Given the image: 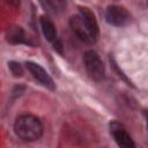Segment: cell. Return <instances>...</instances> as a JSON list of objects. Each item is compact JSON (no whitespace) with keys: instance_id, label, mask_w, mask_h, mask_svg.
<instances>
[{"instance_id":"obj_9","label":"cell","mask_w":148,"mask_h":148,"mask_svg":"<svg viewBox=\"0 0 148 148\" xmlns=\"http://www.w3.org/2000/svg\"><path fill=\"white\" fill-rule=\"evenodd\" d=\"M40 27H42V31L47 40L53 42L57 38V30L51 20H49L47 17H44V16L40 17Z\"/></svg>"},{"instance_id":"obj_10","label":"cell","mask_w":148,"mask_h":148,"mask_svg":"<svg viewBox=\"0 0 148 148\" xmlns=\"http://www.w3.org/2000/svg\"><path fill=\"white\" fill-rule=\"evenodd\" d=\"M8 67H9V69H10V72H12V74H13L14 76H16V77L22 76L23 69H22V67H21V65H20L18 62H16V61H10V62L8 64Z\"/></svg>"},{"instance_id":"obj_13","label":"cell","mask_w":148,"mask_h":148,"mask_svg":"<svg viewBox=\"0 0 148 148\" xmlns=\"http://www.w3.org/2000/svg\"><path fill=\"white\" fill-rule=\"evenodd\" d=\"M5 2H7L8 5H12L14 7H17L18 6V0H3Z\"/></svg>"},{"instance_id":"obj_5","label":"cell","mask_w":148,"mask_h":148,"mask_svg":"<svg viewBox=\"0 0 148 148\" xmlns=\"http://www.w3.org/2000/svg\"><path fill=\"white\" fill-rule=\"evenodd\" d=\"M69 24H71L72 30L76 34V36L81 40H83L84 43H88V44H91V43L95 42L94 37L89 32V30H88V28H87V25H86V23H84V21L82 18V16L80 14L71 17Z\"/></svg>"},{"instance_id":"obj_7","label":"cell","mask_w":148,"mask_h":148,"mask_svg":"<svg viewBox=\"0 0 148 148\" xmlns=\"http://www.w3.org/2000/svg\"><path fill=\"white\" fill-rule=\"evenodd\" d=\"M79 9H80V15L82 16L89 32L91 34V36L96 40L97 37H98V24H97V21L95 18L94 13L87 7H80Z\"/></svg>"},{"instance_id":"obj_8","label":"cell","mask_w":148,"mask_h":148,"mask_svg":"<svg viewBox=\"0 0 148 148\" xmlns=\"http://www.w3.org/2000/svg\"><path fill=\"white\" fill-rule=\"evenodd\" d=\"M6 38L12 44H21L24 43V31L18 25L8 27L6 31Z\"/></svg>"},{"instance_id":"obj_3","label":"cell","mask_w":148,"mask_h":148,"mask_svg":"<svg viewBox=\"0 0 148 148\" xmlns=\"http://www.w3.org/2000/svg\"><path fill=\"white\" fill-rule=\"evenodd\" d=\"M105 18H106L108 23H110L112 25L121 27V25H125L128 23L130 14L124 7L109 6L106 8V12H105Z\"/></svg>"},{"instance_id":"obj_12","label":"cell","mask_w":148,"mask_h":148,"mask_svg":"<svg viewBox=\"0 0 148 148\" xmlns=\"http://www.w3.org/2000/svg\"><path fill=\"white\" fill-rule=\"evenodd\" d=\"M39 2H40V3H42L44 7H45V8H49V9H54L50 0H39Z\"/></svg>"},{"instance_id":"obj_6","label":"cell","mask_w":148,"mask_h":148,"mask_svg":"<svg viewBox=\"0 0 148 148\" xmlns=\"http://www.w3.org/2000/svg\"><path fill=\"white\" fill-rule=\"evenodd\" d=\"M110 128H111V132H112V135H113L116 142L120 147H124V148H133L135 146L134 142H133V140L131 139L130 134L125 131V128L120 124L112 123V124H110Z\"/></svg>"},{"instance_id":"obj_2","label":"cell","mask_w":148,"mask_h":148,"mask_svg":"<svg viewBox=\"0 0 148 148\" xmlns=\"http://www.w3.org/2000/svg\"><path fill=\"white\" fill-rule=\"evenodd\" d=\"M83 61L86 69L89 74V76L95 81H101L104 79V65L98 57V54L95 51H87L83 56Z\"/></svg>"},{"instance_id":"obj_1","label":"cell","mask_w":148,"mask_h":148,"mask_svg":"<svg viewBox=\"0 0 148 148\" xmlns=\"http://www.w3.org/2000/svg\"><path fill=\"white\" fill-rule=\"evenodd\" d=\"M14 131L20 139L24 141H35L42 136L43 125L37 117L32 114H22L15 121Z\"/></svg>"},{"instance_id":"obj_4","label":"cell","mask_w":148,"mask_h":148,"mask_svg":"<svg viewBox=\"0 0 148 148\" xmlns=\"http://www.w3.org/2000/svg\"><path fill=\"white\" fill-rule=\"evenodd\" d=\"M25 65H27V68H28V71L30 72V74H31L40 84H43L44 87H46V88H49V89H51V90L54 89V82H53L52 77L47 74V72H46L40 65H38V64H36V62H31V61H28Z\"/></svg>"},{"instance_id":"obj_14","label":"cell","mask_w":148,"mask_h":148,"mask_svg":"<svg viewBox=\"0 0 148 148\" xmlns=\"http://www.w3.org/2000/svg\"><path fill=\"white\" fill-rule=\"evenodd\" d=\"M147 120H148V113H147Z\"/></svg>"},{"instance_id":"obj_11","label":"cell","mask_w":148,"mask_h":148,"mask_svg":"<svg viewBox=\"0 0 148 148\" xmlns=\"http://www.w3.org/2000/svg\"><path fill=\"white\" fill-rule=\"evenodd\" d=\"M50 1H51V3H52V6H53L54 9L56 8L61 9L64 7V5H65V0H50Z\"/></svg>"}]
</instances>
